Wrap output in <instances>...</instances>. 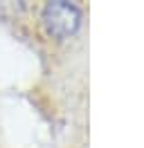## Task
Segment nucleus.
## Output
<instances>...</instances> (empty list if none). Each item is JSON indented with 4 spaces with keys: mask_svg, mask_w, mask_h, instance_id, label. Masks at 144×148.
Masks as SVG:
<instances>
[{
    "mask_svg": "<svg viewBox=\"0 0 144 148\" xmlns=\"http://www.w3.org/2000/svg\"><path fill=\"white\" fill-rule=\"evenodd\" d=\"M45 32L52 38H68L72 36L81 25V11L77 5L65 2V0H54L47 2L41 14Z\"/></svg>",
    "mask_w": 144,
    "mask_h": 148,
    "instance_id": "nucleus-1",
    "label": "nucleus"
}]
</instances>
